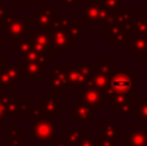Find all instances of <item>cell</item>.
<instances>
[{
	"instance_id": "cell-32",
	"label": "cell",
	"mask_w": 147,
	"mask_h": 146,
	"mask_svg": "<svg viewBox=\"0 0 147 146\" xmlns=\"http://www.w3.org/2000/svg\"><path fill=\"white\" fill-rule=\"evenodd\" d=\"M78 146H99V144L98 140H96L93 136H86L83 137V140L79 142Z\"/></svg>"
},
{
	"instance_id": "cell-13",
	"label": "cell",
	"mask_w": 147,
	"mask_h": 146,
	"mask_svg": "<svg viewBox=\"0 0 147 146\" xmlns=\"http://www.w3.org/2000/svg\"><path fill=\"white\" fill-rule=\"evenodd\" d=\"M58 13L49 7H41V9L34 17V22L38 30H48L57 21Z\"/></svg>"
},
{
	"instance_id": "cell-38",
	"label": "cell",
	"mask_w": 147,
	"mask_h": 146,
	"mask_svg": "<svg viewBox=\"0 0 147 146\" xmlns=\"http://www.w3.org/2000/svg\"><path fill=\"white\" fill-rule=\"evenodd\" d=\"M5 67V54L0 53V71Z\"/></svg>"
},
{
	"instance_id": "cell-16",
	"label": "cell",
	"mask_w": 147,
	"mask_h": 146,
	"mask_svg": "<svg viewBox=\"0 0 147 146\" xmlns=\"http://www.w3.org/2000/svg\"><path fill=\"white\" fill-rule=\"evenodd\" d=\"M70 115L75 119L76 123H94L93 111L89 106L84 103H75L70 107Z\"/></svg>"
},
{
	"instance_id": "cell-25",
	"label": "cell",
	"mask_w": 147,
	"mask_h": 146,
	"mask_svg": "<svg viewBox=\"0 0 147 146\" xmlns=\"http://www.w3.org/2000/svg\"><path fill=\"white\" fill-rule=\"evenodd\" d=\"M112 26H115V13H111L110 10L101 7V10H99V27L102 30L107 31Z\"/></svg>"
},
{
	"instance_id": "cell-36",
	"label": "cell",
	"mask_w": 147,
	"mask_h": 146,
	"mask_svg": "<svg viewBox=\"0 0 147 146\" xmlns=\"http://www.w3.org/2000/svg\"><path fill=\"white\" fill-rule=\"evenodd\" d=\"M53 146H70V145L67 144L66 141H61V140L58 139V136H57L53 139Z\"/></svg>"
},
{
	"instance_id": "cell-34",
	"label": "cell",
	"mask_w": 147,
	"mask_h": 146,
	"mask_svg": "<svg viewBox=\"0 0 147 146\" xmlns=\"http://www.w3.org/2000/svg\"><path fill=\"white\" fill-rule=\"evenodd\" d=\"M59 5H85L86 3H83V1H80V0H59Z\"/></svg>"
},
{
	"instance_id": "cell-40",
	"label": "cell",
	"mask_w": 147,
	"mask_h": 146,
	"mask_svg": "<svg viewBox=\"0 0 147 146\" xmlns=\"http://www.w3.org/2000/svg\"><path fill=\"white\" fill-rule=\"evenodd\" d=\"M28 3H32V4L39 5V4H40V0H28Z\"/></svg>"
},
{
	"instance_id": "cell-22",
	"label": "cell",
	"mask_w": 147,
	"mask_h": 146,
	"mask_svg": "<svg viewBox=\"0 0 147 146\" xmlns=\"http://www.w3.org/2000/svg\"><path fill=\"white\" fill-rule=\"evenodd\" d=\"M109 78L110 76L102 74V72L96 71L94 75L89 79V82L86 83V85L84 88H93V89H98V91L105 92L106 88L109 87Z\"/></svg>"
},
{
	"instance_id": "cell-17",
	"label": "cell",
	"mask_w": 147,
	"mask_h": 146,
	"mask_svg": "<svg viewBox=\"0 0 147 146\" xmlns=\"http://www.w3.org/2000/svg\"><path fill=\"white\" fill-rule=\"evenodd\" d=\"M99 10H101L99 0H86V4L84 5L83 16H81L83 23L99 22Z\"/></svg>"
},
{
	"instance_id": "cell-19",
	"label": "cell",
	"mask_w": 147,
	"mask_h": 146,
	"mask_svg": "<svg viewBox=\"0 0 147 146\" xmlns=\"http://www.w3.org/2000/svg\"><path fill=\"white\" fill-rule=\"evenodd\" d=\"M124 135V131L117 127L116 123H101L99 124V139L116 140L117 136Z\"/></svg>"
},
{
	"instance_id": "cell-42",
	"label": "cell",
	"mask_w": 147,
	"mask_h": 146,
	"mask_svg": "<svg viewBox=\"0 0 147 146\" xmlns=\"http://www.w3.org/2000/svg\"><path fill=\"white\" fill-rule=\"evenodd\" d=\"M146 82H147V79H146ZM146 85H147V83H146Z\"/></svg>"
},
{
	"instance_id": "cell-6",
	"label": "cell",
	"mask_w": 147,
	"mask_h": 146,
	"mask_svg": "<svg viewBox=\"0 0 147 146\" xmlns=\"http://www.w3.org/2000/svg\"><path fill=\"white\" fill-rule=\"evenodd\" d=\"M76 103H84L89 106L92 111H99L101 106L106 105V96L102 91L93 88H83V93H79L75 97Z\"/></svg>"
},
{
	"instance_id": "cell-12",
	"label": "cell",
	"mask_w": 147,
	"mask_h": 146,
	"mask_svg": "<svg viewBox=\"0 0 147 146\" xmlns=\"http://www.w3.org/2000/svg\"><path fill=\"white\" fill-rule=\"evenodd\" d=\"M40 109L45 118L52 119V118H57L59 115V113L65 110V106L58 103V95L57 93H49L45 98L41 100Z\"/></svg>"
},
{
	"instance_id": "cell-23",
	"label": "cell",
	"mask_w": 147,
	"mask_h": 146,
	"mask_svg": "<svg viewBox=\"0 0 147 146\" xmlns=\"http://www.w3.org/2000/svg\"><path fill=\"white\" fill-rule=\"evenodd\" d=\"M136 21V13L134 12H125L121 10L119 13H115V25L120 26L123 28L132 30Z\"/></svg>"
},
{
	"instance_id": "cell-35",
	"label": "cell",
	"mask_w": 147,
	"mask_h": 146,
	"mask_svg": "<svg viewBox=\"0 0 147 146\" xmlns=\"http://www.w3.org/2000/svg\"><path fill=\"white\" fill-rule=\"evenodd\" d=\"M99 146H117L116 140H106V139H99L98 140Z\"/></svg>"
},
{
	"instance_id": "cell-28",
	"label": "cell",
	"mask_w": 147,
	"mask_h": 146,
	"mask_svg": "<svg viewBox=\"0 0 147 146\" xmlns=\"http://www.w3.org/2000/svg\"><path fill=\"white\" fill-rule=\"evenodd\" d=\"M96 65H97V71L102 72V74L107 75V76H110L112 72L117 71V66L115 64H112L111 58H101L98 64Z\"/></svg>"
},
{
	"instance_id": "cell-33",
	"label": "cell",
	"mask_w": 147,
	"mask_h": 146,
	"mask_svg": "<svg viewBox=\"0 0 147 146\" xmlns=\"http://www.w3.org/2000/svg\"><path fill=\"white\" fill-rule=\"evenodd\" d=\"M30 116H32V118L36 119V120H40V119L45 118L40 107H36V106H31V105H30Z\"/></svg>"
},
{
	"instance_id": "cell-26",
	"label": "cell",
	"mask_w": 147,
	"mask_h": 146,
	"mask_svg": "<svg viewBox=\"0 0 147 146\" xmlns=\"http://www.w3.org/2000/svg\"><path fill=\"white\" fill-rule=\"evenodd\" d=\"M65 32H66V35L69 36V39L72 43V45H76V43L83 39V25L75 21V22L69 26V28H67Z\"/></svg>"
},
{
	"instance_id": "cell-39",
	"label": "cell",
	"mask_w": 147,
	"mask_h": 146,
	"mask_svg": "<svg viewBox=\"0 0 147 146\" xmlns=\"http://www.w3.org/2000/svg\"><path fill=\"white\" fill-rule=\"evenodd\" d=\"M5 40H7V38H5L4 31L0 30V45H4V44H5Z\"/></svg>"
},
{
	"instance_id": "cell-7",
	"label": "cell",
	"mask_w": 147,
	"mask_h": 146,
	"mask_svg": "<svg viewBox=\"0 0 147 146\" xmlns=\"http://www.w3.org/2000/svg\"><path fill=\"white\" fill-rule=\"evenodd\" d=\"M48 31L51 34V40H49V51H51V53H53V52H61V53L71 52V48L74 45L63 30L49 28Z\"/></svg>"
},
{
	"instance_id": "cell-14",
	"label": "cell",
	"mask_w": 147,
	"mask_h": 146,
	"mask_svg": "<svg viewBox=\"0 0 147 146\" xmlns=\"http://www.w3.org/2000/svg\"><path fill=\"white\" fill-rule=\"evenodd\" d=\"M23 75L22 80H30V82H39L43 75H47L48 70L47 66L36 62H23Z\"/></svg>"
},
{
	"instance_id": "cell-9",
	"label": "cell",
	"mask_w": 147,
	"mask_h": 146,
	"mask_svg": "<svg viewBox=\"0 0 147 146\" xmlns=\"http://www.w3.org/2000/svg\"><path fill=\"white\" fill-rule=\"evenodd\" d=\"M134 34L132 30L123 28L120 26H112L110 30L106 31V40L111 43L112 47H128L132 41V38Z\"/></svg>"
},
{
	"instance_id": "cell-27",
	"label": "cell",
	"mask_w": 147,
	"mask_h": 146,
	"mask_svg": "<svg viewBox=\"0 0 147 146\" xmlns=\"http://www.w3.org/2000/svg\"><path fill=\"white\" fill-rule=\"evenodd\" d=\"M65 137L66 142L70 146H78L79 142L83 140V131L80 128H66L65 129Z\"/></svg>"
},
{
	"instance_id": "cell-15",
	"label": "cell",
	"mask_w": 147,
	"mask_h": 146,
	"mask_svg": "<svg viewBox=\"0 0 147 146\" xmlns=\"http://www.w3.org/2000/svg\"><path fill=\"white\" fill-rule=\"evenodd\" d=\"M124 146H147V129L133 128L128 133L123 135Z\"/></svg>"
},
{
	"instance_id": "cell-10",
	"label": "cell",
	"mask_w": 147,
	"mask_h": 146,
	"mask_svg": "<svg viewBox=\"0 0 147 146\" xmlns=\"http://www.w3.org/2000/svg\"><path fill=\"white\" fill-rule=\"evenodd\" d=\"M23 75V67L17 66V65H10L5 66L0 71V88L7 87H16L20 80H22Z\"/></svg>"
},
{
	"instance_id": "cell-3",
	"label": "cell",
	"mask_w": 147,
	"mask_h": 146,
	"mask_svg": "<svg viewBox=\"0 0 147 146\" xmlns=\"http://www.w3.org/2000/svg\"><path fill=\"white\" fill-rule=\"evenodd\" d=\"M57 124L48 118H43L31 124L30 129V140H40L41 146H47L48 140H53L57 137Z\"/></svg>"
},
{
	"instance_id": "cell-5",
	"label": "cell",
	"mask_w": 147,
	"mask_h": 146,
	"mask_svg": "<svg viewBox=\"0 0 147 146\" xmlns=\"http://www.w3.org/2000/svg\"><path fill=\"white\" fill-rule=\"evenodd\" d=\"M136 96L134 93L129 95H120L112 98L111 110L117 115V118L123 116H129V118H136L134 115V103H136Z\"/></svg>"
},
{
	"instance_id": "cell-2",
	"label": "cell",
	"mask_w": 147,
	"mask_h": 146,
	"mask_svg": "<svg viewBox=\"0 0 147 146\" xmlns=\"http://www.w3.org/2000/svg\"><path fill=\"white\" fill-rule=\"evenodd\" d=\"M65 70H66L69 87L83 89L89 82V79L97 71V65L84 64L79 66L78 65H65Z\"/></svg>"
},
{
	"instance_id": "cell-21",
	"label": "cell",
	"mask_w": 147,
	"mask_h": 146,
	"mask_svg": "<svg viewBox=\"0 0 147 146\" xmlns=\"http://www.w3.org/2000/svg\"><path fill=\"white\" fill-rule=\"evenodd\" d=\"M7 146H23V131L13 123L7 129Z\"/></svg>"
},
{
	"instance_id": "cell-37",
	"label": "cell",
	"mask_w": 147,
	"mask_h": 146,
	"mask_svg": "<svg viewBox=\"0 0 147 146\" xmlns=\"http://www.w3.org/2000/svg\"><path fill=\"white\" fill-rule=\"evenodd\" d=\"M5 115H7L5 109H4V106L0 103V123H5Z\"/></svg>"
},
{
	"instance_id": "cell-31",
	"label": "cell",
	"mask_w": 147,
	"mask_h": 146,
	"mask_svg": "<svg viewBox=\"0 0 147 146\" xmlns=\"http://www.w3.org/2000/svg\"><path fill=\"white\" fill-rule=\"evenodd\" d=\"M132 32L134 35H140V36H147V25L143 20H136L134 25L132 27Z\"/></svg>"
},
{
	"instance_id": "cell-20",
	"label": "cell",
	"mask_w": 147,
	"mask_h": 146,
	"mask_svg": "<svg viewBox=\"0 0 147 146\" xmlns=\"http://www.w3.org/2000/svg\"><path fill=\"white\" fill-rule=\"evenodd\" d=\"M25 62H36L40 65H51L52 64V53L51 52H40V51H35L31 48L30 52L25 56L23 58Z\"/></svg>"
},
{
	"instance_id": "cell-30",
	"label": "cell",
	"mask_w": 147,
	"mask_h": 146,
	"mask_svg": "<svg viewBox=\"0 0 147 146\" xmlns=\"http://www.w3.org/2000/svg\"><path fill=\"white\" fill-rule=\"evenodd\" d=\"M101 7L111 13H119L123 10V0H99Z\"/></svg>"
},
{
	"instance_id": "cell-4",
	"label": "cell",
	"mask_w": 147,
	"mask_h": 146,
	"mask_svg": "<svg viewBox=\"0 0 147 146\" xmlns=\"http://www.w3.org/2000/svg\"><path fill=\"white\" fill-rule=\"evenodd\" d=\"M47 83L48 88H51L53 93H63L65 89L69 87L65 65H53V69L48 70L47 72Z\"/></svg>"
},
{
	"instance_id": "cell-1",
	"label": "cell",
	"mask_w": 147,
	"mask_h": 146,
	"mask_svg": "<svg viewBox=\"0 0 147 146\" xmlns=\"http://www.w3.org/2000/svg\"><path fill=\"white\" fill-rule=\"evenodd\" d=\"M136 87L134 76L129 71H115L109 78V87L105 91L106 98H114L120 95L133 93Z\"/></svg>"
},
{
	"instance_id": "cell-11",
	"label": "cell",
	"mask_w": 147,
	"mask_h": 146,
	"mask_svg": "<svg viewBox=\"0 0 147 146\" xmlns=\"http://www.w3.org/2000/svg\"><path fill=\"white\" fill-rule=\"evenodd\" d=\"M27 39L30 40L31 48L40 52H51L49 51V40H51V34L48 30H32L27 31Z\"/></svg>"
},
{
	"instance_id": "cell-29",
	"label": "cell",
	"mask_w": 147,
	"mask_h": 146,
	"mask_svg": "<svg viewBox=\"0 0 147 146\" xmlns=\"http://www.w3.org/2000/svg\"><path fill=\"white\" fill-rule=\"evenodd\" d=\"M134 115L142 122H147V100H136Z\"/></svg>"
},
{
	"instance_id": "cell-8",
	"label": "cell",
	"mask_w": 147,
	"mask_h": 146,
	"mask_svg": "<svg viewBox=\"0 0 147 146\" xmlns=\"http://www.w3.org/2000/svg\"><path fill=\"white\" fill-rule=\"evenodd\" d=\"M34 22V18H12L5 26V38L7 40H16L27 35V23Z\"/></svg>"
},
{
	"instance_id": "cell-24",
	"label": "cell",
	"mask_w": 147,
	"mask_h": 146,
	"mask_svg": "<svg viewBox=\"0 0 147 146\" xmlns=\"http://www.w3.org/2000/svg\"><path fill=\"white\" fill-rule=\"evenodd\" d=\"M30 49H31V44L30 40L27 39V36H23V38L16 39V40L12 41V51L22 59L30 52Z\"/></svg>"
},
{
	"instance_id": "cell-41",
	"label": "cell",
	"mask_w": 147,
	"mask_h": 146,
	"mask_svg": "<svg viewBox=\"0 0 147 146\" xmlns=\"http://www.w3.org/2000/svg\"><path fill=\"white\" fill-rule=\"evenodd\" d=\"M80 1H83V3H86V0H80Z\"/></svg>"
},
{
	"instance_id": "cell-18",
	"label": "cell",
	"mask_w": 147,
	"mask_h": 146,
	"mask_svg": "<svg viewBox=\"0 0 147 146\" xmlns=\"http://www.w3.org/2000/svg\"><path fill=\"white\" fill-rule=\"evenodd\" d=\"M130 53L134 54L136 58L146 59L147 58V36L133 35L132 41L128 45Z\"/></svg>"
}]
</instances>
